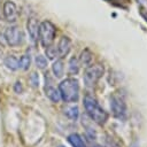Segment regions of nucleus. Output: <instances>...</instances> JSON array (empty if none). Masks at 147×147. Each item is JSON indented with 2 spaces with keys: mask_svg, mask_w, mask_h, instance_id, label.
I'll return each instance as SVG.
<instances>
[{
  "mask_svg": "<svg viewBox=\"0 0 147 147\" xmlns=\"http://www.w3.org/2000/svg\"><path fill=\"white\" fill-rule=\"evenodd\" d=\"M84 107L92 121H94L99 125H103L107 119H108V114L107 111L99 105L96 99L90 94L85 95L84 98Z\"/></svg>",
  "mask_w": 147,
  "mask_h": 147,
  "instance_id": "obj_1",
  "label": "nucleus"
},
{
  "mask_svg": "<svg viewBox=\"0 0 147 147\" xmlns=\"http://www.w3.org/2000/svg\"><path fill=\"white\" fill-rule=\"evenodd\" d=\"M61 99L65 102H76L79 98V83L76 78H67L59 85Z\"/></svg>",
  "mask_w": 147,
  "mask_h": 147,
  "instance_id": "obj_2",
  "label": "nucleus"
},
{
  "mask_svg": "<svg viewBox=\"0 0 147 147\" xmlns=\"http://www.w3.org/2000/svg\"><path fill=\"white\" fill-rule=\"evenodd\" d=\"M55 33H56V29L52 22H49V21L41 22L39 24V32H38V37L40 39L41 46L47 47V46L52 45V42L54 41V38H55Z\"/></svg>",
  "mask_w": 147,
  "mask_h": 147,
  "instance_id": "obj_3",
  "label": "nucleus"
},
{
  "mask_svg": "<svg viewBox=\"0 0 147 147\" xmlns=\"http://www.w3.org/2000/svg\"><path fill=\"white\" fill-rule=\"evenodd\" d=\"M103 72H105V68L102 64H94L88 67L84 74V78H83L84 84L87 87H93L98 83V80L102 77Z\"/></svg>",
  "mask_w": 147,
  "mask_h": 147,
  "instance_id": "obj_4",
  "label": "nucleus"
},
{
  "mask_svg": "<svg viewBox=\"0 0 147 147\" xmlns=\"http://www.w3.org/2000/svg\"><path fill=\"white\" fill-rule=\"evenodd\" d=\"M110 110L114 117H117V118H124L126 115L125 100L118 92H115L110 96Z\"/></svg>",
  "mask_w": 147,
  "mask_h": 147,
  "instance_id": "obj_5",
  "label": "nucleus"
},
{
  "mask_svg": "<svg viewBox=\"0 0 147 147\" xmlns=\"http://www.w3.org/2000/svg\"><path fill=\"white\" fill-rule=\"evenodd\" d=\"M5 39L7 41V44L11 47L18 46L22 44L23 41V32L21 31V29L18 26H9L5 30Z\"/></svg>",
  "mask_w": 147,
  "mask_h": 147,
  "instance_id": "obj_6",
  "label": "nucleus"
},
{
  "mask_svg": "<svg viewBox=\"0 0 147 147\" xmlns=\"http://www.w3.org/2000/svg\"><path fill=\"white\" fill-rule=\"evenodd\" d=\"M45 80H46V86H45V92H46V95L48 96V99L53 102H59L61 100V95H60V92L59 90H56L52 84H53V80L51 79L49 75L46 74L45 76Z\"/></svg>",
  "mask_w": 147,
  "mask_h": 147,
  "instance_id": "obj_7",
  "label": "nucleus"
},
{
  "mask_svg": "<svg viewBox=\"0 0 147 147\" xmlns=\"http://www.w3.org/2000/svg\"><path fill=\"white\" fill-rule=\"evenodd\" d=\"M2 13H3V17L8 22H14L17 18V8L13 1H5L2 7Z\"/></svg>",
  "mask_w": 147,
  "mask_h": 147,
  "instance_id": "obj_8",
  "label": "nucleus"
},
{
  "mask_svg": "<svg viewBox=\"0 0 147 147\" xmlns=\"http://www.w3.org/2000/svg\"><path fill=\"white\" fill-rule=\"evenodd\" d=\"M26 28H28V32H29V37L30 39L36 42L38 39V32H39V25H38V21L34 17H30L26 23Z\"/></svg>",
  "mask_w": 147,
  "mask_h": 147,
  "instance_id": "obj_9",
  "label": "nucleus"
},
{
  "mask_svg": "<svg viewBox=\"0 0 147 147\" xmlns=\"http://www.w3.org/2000/svg\"><path fill=\"white\" fill-rule=\"evenodd\" d=\"M70 48H71V40L68 37L63 36L60 39L59 45H57V53H59V55L61 57L68 55V53L70 52Z\"/></svg>",
  "mask_w": 147,
  "mask_h": 147,
  "instance_id": "obj_10",
  "label": "nucleus"
},
{
  "mask_svg": "<svg viewBox=\"0 0 147 147\" xmlns=\"http://www.w3.org/2000/svg\"><path fill=\"white\" fill-rule=\"evenodd\" d=\"M63 111H64V115H65L67 117H69L70 119H77V117H78V115H79V109H78V107L75 106V105L67 106V107L63 109Z\"/></svg>",
  "mask_w": 147,
  "mask_h": 147,
  "instance_id": "obj_11",
  "label": "nucleus"
},
{
  "mask_svg": "<svg viewBox=\"0 0 147 147\" xmlns=\"http://www.w3.org/2000/svg\"><path fill=\"white\" fill-rule=\"evenodd\" d=\"M68 141L71 144L72 147H86L84 140L82 139V137L77 133H72L68 137Z\"/></svg>",
  "mask_w": 147,
  "mask_h": 147,
  "instance_id": "obj_12",
  "label": "nucleus"
},
{
  "mask_svg": "<svg viewBox=\"0 0 147 147\" xmlns=\"http://www.w3.org/2000/svg\"><path fill=\"white\" fill-rule=\"evenodd\" d=\"M52 70L54 72V76L56 78H61L63 76V70H64V65H63V61L62 60H56L53 65H52Z\"/></svg>",
  "mask_w": 147,
  "mask_h": 147,
  "instance_id": "obj_13",
  "label": "nucleus"
},
{
  "mask_svg": "<svg viewBox=\"0 0 147 147\" xmlns=\"http://www.w3.org/2000/svg\"><path fill=\"white\" fill-rule=\"evenodd\" d=\"M92 59H93V54H92V52H91L88 48H85V49L80 53L79 61H80L82 64H84V65H88V64H91Z\"/></svg>",
  "mask_w": 147,
  "mask_h": 147,
  "instance_id": "obj_14",
  "label": "nucleus"
},
{
  "mask_svg": "<svg viewBox=\"0 0 147 147\" xmlns=\"http://www.w3.org/2000/svg\"><path fill=\"white\" fill-rule=\"evenodd\" d=\"M5 64L10 70H16V69H18V59L14 55H9L5 59Z\"/></svg>",
  "mask_w": 147,
  "mask_h": 147,
  "instance_id": "obj_15",
  "label": "nucleus"
},
{
  "mask_svg": "<svg viewBox=\"0 0 147 147\" xmlns=\"http://www.w3.org/2000/svg\"><path fill=\"white\" fill-rule=\"evenodd\" d=\"M78 71H79V62L74 56L69 60V72L71 75H76V74H78Z\"/></svg>",
  "mask_w": 147,
  "mask_h": 147,
  "instance_id": "obj_16",
  "label": "nucleus"
},
{
  "mask_svg": "<svg viewBox=\"0 0 147 147\" xmlns=\"http://www.w3.org/2000/svg\"><path fill=\"white\" fill-rule=\"evenodd\" d=\"M30 63H31V57H30V55L25 54L18 60V68H21L23 70H28L30 67Z\"/></svg>",
  "mask_w": 147,
  "mask_h": 147,
  "instance_id": "obj_17",
  "label": "nucleus"
},
{
  "mask_svg": "<svg viewBox=\"0 0 147 147\" xmlns=\"http://www.w3.org/2000/svg\"><path fill=\"white\" fill-rule=\"evenodd\" d=\"M34 62H36V65L40 69H45L47 67V59L42 55H37L34 59Z\"/></svg>",
  "mask_w": 147,
  "mask_h": 147,
  "instance_id": "obj_18",
  "label": "nucleus"
},
{
  "mask_svg": "<svg viewBox=\"0 0 147 147\" xmlns=\"http://www.w3.org/2000/svg\"><path fill=\"white\" fill-rule=\"evenodd\" d=\"M59 53H57V48L56 47H54V46H47V48H46V55L48 56V59H51V60H53V59H55L56 57V55H57Z\"/></svg>",
  "mask_w": 147,
  "mask_h": 147,
  "instance_id": "obj_19",
  "label": "nucleus"
},
{
  "mask_svg": "<svg viewBox=\"0 0 147 147\" xmlns=\"http://www.w3.org/2000/svg\"><path fill=\"white\" fill-rule=\"evenodd\" d=\"M30 84L32 87H38L39 86V76L37 72H32L30 75Z\"/></svg>",
  "mask_w": 147,
  "mask_h": 147,
  "instance_id": "obj_20",
  "label": "nucleus"
},
{
  "mask_svg": "<svg viewBox=\"0 0 147 147\" xmlns=\"http://www.w3.org/2000/svg\"><path fill=\"white\" fill-rule=\"evenodd\" d=\"M139 14L141 15V17L145 20V22L147 23V10L144 8V7H141L140 6V8H139Z\"/></svg>",
  "mask_w": 147,
  "mask_h": 147,
  "instance_id": "obj_21",
  "label": "nucleus"
},
{
  "mask_svg": "<svg viewBox=\"0 0 147 147\" xmlns=\"http://www.w3.org/2000/svg\"><path fill=\"white\" fill-rule=\"evenodd\" d=\"M15 92H16V93H21V92H22V85H21L20 82H17V83L15 84Z\"/></svg>",
  "mask_w": 147,
  "mask_h": 147,
  "instance_id": "obj_22",
  "label": "nucleus"
},
{
  "mask_svg": "<svg viewBox=\"0 0 147 147\" xmlns=\"http://www.w3.org/2000/svg\"><path fill=\"white\" fill-rule=\"evenodd\" d=\"M130 147H139V144H138V141H134Z\"/></svg>",
  "mask_w": 147,
  "mask_h": 147,
  "instance_id": "obj_23",
  "label": "nucleus"
},
{
  "mask_svg": "<svg viewBox=\"0 0 147 147\" xmlns=\"http://www.w3.org/2000/svg\"><path fill=\"white\" fill-rule=\"evenodd\" d=\"M94 147H101V146H99V145H95V146H94Z\"/></svg>",
  "mask_w": 147,
  "mask_h": 147,
  "instance_id": "obj_24",
  "label": "nucleus"
},
{
  "mask_svg": "<svg viewBox=\"0 0 147 147\" xmlns=\"http://www.w3.org/2000/svg\"><path fill=\"white\" fill-rule=\"evenodd\" d=\"M59 147H64V146H59Z\"/></svg>",
  "mask_w": 147,
  "mask_h": 147,
  "instance_id": "obj_25",
  "label": "nucleus"
},
{
  "mask_svg": "<svg viewBox=\"0 0 147 147\" xmlns=\"http://www.w3.org/2000/svg\"><path fill=\"white\" fill-rule=\"evenodd\" d=\"M106 1H110V0H106Z\"/></svg>",
  "mask_w": 147,
  "mask_h": 147,
  "instance_id": "obj_26",
  "label": "nucleus"
}]
</instances>
